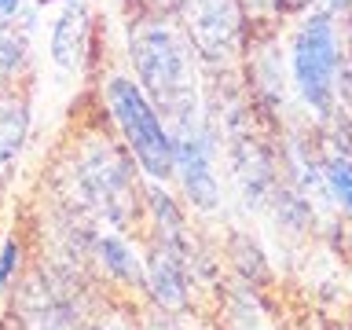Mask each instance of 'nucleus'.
Instances as JSON below:
<instances>
[{"label": "nucleus", "mask_w": 352, "mask_h": 330, "mask_svg": "<svg viewBox=\"0 0 352 330\" xmlns=\"http://www.w3.org/2000/svg\"><path fill=\"white\" fill-rule=\"evenodd\" d=\"M103 103L107 118L114 121L118 136L125 140V151L132 154L136 169L147 180L169 184L173 180V132L165 118L154 110V103L143 96L136 77L114 70L103 81Z\"/></svg>", "instance_id": "obj_2"}, {"label": "nucleus", "mask_w": 352, "mask_h": 330, "mask_svg": "<svg viewBox=\"0 0 352 330\" xmlns=\"http://www.w3.org/2000/svg\"><path fill=\"white\" fill-rule=\"evenodd\" d=\"M327 11H352V0H327Z\"/></svg>", "instance_id": "obj_17"}, {"label": "nucleus", "mask_w": 352, "mask_h": 330, "mask_svg": "<svg viewBox=\"0 0 352 330\" xmlns=\"http://www.w3.org/2000/svg\"><path fill=\"white\" fill-rule=\"evenodd\" d=\"M338 70H341V52H338L334 11H312L290 41V77L301 103L319 118H327L334 110Z\"/></svg>", "instance_id": "obj_3"}, {"label": "nucleus", "mask_w": 352, "mask_h": 330, "mask_svg": "<svg viewBox=\"0 0 352 330\" xmlns=\"http://www.w3.org/2000/svg\"><path fill=\"white\" fill-rule=\"evenodd\" d=\"M92 253H96V264L114 283H121V286H143V261L136 257V250L129 246V239L121 235V231L96 235Z\"/></svg>", "instance_id": "obj_9"}, {"label": "nucleus", "mask_w": 352, "mask_h": 330, "mask_svg": "<svg viewBox=\"0 0 352 330\" xmlns=\"http://www.w3.org/2000/svg\"><path fill=\"white\" fill-rule=\"evenodd\" d=\"M323 180L334 195V202L341 206V213L352 217V158L349 154H330L323 162Z\"/></svg>", "instance_id": "obj_11"}, {"label": "nucleus", "mask_w": 352, "mask_h": 330, "mask_svg": "<svg viewBox=\"0 0 352 330\" xmlns=\"http://www.w3.org/2000/svg\"><path fill=\"white\" fill-rule=\"evenodd\" d=\"M19 264H22V246H19V235H15V231H8L4 242H0V297L8 294V286H11V279H15Z\"/></svg>", "instance_id": "obj_13"}, {"label": "nucleus", "mask_w": 352, "mask_h": 330, "mask_svg": "<svg viewBox=\"0 0 352 330\" xmlns=\"http://www.w3.org/2000/svg\"><path fill=\"white\" fill-rule=\"evenodd\" d=\"M143 286H147L151 301L162 312H187L191 308V272H187V253L169 250L154 242L147 261H143Z\"/></svg>", "instance_id": "obj_6"}, {"label": "nucleus", "mask_w": 352, "mask_h": 330, "mask_svg": "<svg viewBox=\"0 0 352 330\" xmlns=\"http://www.w3.org/2000/svg\"><path fill=\"white\" fill-rule=\"evenodd\" d=\"M19 11H22V0H0V19L4 22L19 19Z\"/></svg>", "instance_id": "obj_16"}, {"label": "nucleus", "mask_w": 352, "mask_h": 330, "mask_svg": "<svg viewBox=\"0 0 352 330\" xmlns=\"http://www.w3.org/2000/svg\"><path fill=\"white\" fill-rule=\"evenodd\" d=\"M88 37H92V15H88V8L81 0L63 4V11L52 22V63L66 74L77 70L85 59Z\"/></svg>", "instance_id": "obj_7"}, {"label": "nucleus", "mask_w": 352, "mask_h": 330, "mask_svg": "<svg viewBox=\"0 0 352 330\" xmlns=\"http://www.w3.org/2000/svg\"><path fill=\"white\" fill-rule=\"evenodd\" d=\"M26 132H30V99L11 92V88H0V173L19 158Z\"/></svg>", "instance_id": "obj_10"}, {"label": "nucleus", "mask_w": 352, "mask_h": 330, "mask_svg": "<svg viewBox=\"0 0 352 330\" xmlns=\"http://www.w3.org/2000/svg\"><path fill=\"white\" fill-rule=\"evenodd\" d=\"M140 330H180V323H173L169 316H147V323Z\"/></svg>", "instance_id": "obj_14"}, {"label": "nucleus", "mask_w": 352, "mask_h": 330, "mask_svg": "<svg viewBox=\"0 0 352 330\" xmlns=\"http://www.w3.org/2000/svg\"><path fill=\"white\" fill-rule=\"evenodd\" d=\"M195 48L180 22L162 11H143L129 22V63L136 85L162 118L173 121L169 132L206 129L202 88L195 81Z\"/></svg>", "instance_id": "obj_1"}, {"label": "nucleus", "mask_w": 352, "mask_h": 330, "mask_svg": "<svg viewBox=\"0 0 352 330\" xmlns=\"http://www.w3.org/2000/svg\"><path fill=\"white\" fill-rule=\"evenodd\" d=\"M30 33L26 30H8L0 33V88H4L11 77H15L30 59Z\"/></svg>", "instance_id": "obj_12"}, {"label": "nucleus", "mask_w": 352, "mask_h": 330, "mask_svg": "<svg viewBox=\"0 0 352 330\" xmlns=\"http://www.w3.org/2000/svg\"><path fill=\"white\" fill-rule=\"evenodd\" d=\"M88 330H136V327L125 323V319H96V323H88Z\"/></svg>", "instance_id": "obj_15"}, {"label": "nucleus", "mask_w": 352, "mask_h": 330, "mask_svg": "<svg viewBox=\"0 0 352 330\" xmlns=\"http://www.w3.org/2000/svg\"><path fill=\"white\" fill-rule=\"evenodd\" d=\"M143 209L151 217V231H154V242L169 250H180L187 253V224H184V209L180 202L169 195V187L158 184V180H147L143 184Z\"/></svg>", "instance_id": "obj_8"}, {"label": "nucleus", "mask_w": 352, "mask_h": 330, "mask_svg": "<svg viewBox=\"0 0 352 330\" xmlns=\"http://www.w3.org/2000/svg\"><path fill=\"white\" fill-rule=\"evenodd\" d=\"M173 180H180V195L198 213H220V184L213 173V143L209 125L191 132H173Z\"/></svg>", "instance_id": "obj_5"}, {"label": "nucleus", "mask_w": 352, "mask_h": 330, "mask_svg": "<svg viewBox=\"0 0 352 330\" xmlns=\"http://www.w3.org/2000/svg\"><path fill=\"white\" fill-rule=\"evenodd\" d=\"M37 4H48V0H37ZM59 4H70V0H59Z\"/></svg>", "instance_id": "obj_18"}, {"label": "nucleus", "mask_w": 352, "mask_h": 330, "mask_svg": "<svg viewBox=\"0 0 352 330\" xmlns=\"http://www.w3.org/2000/svg\"><path fill=\"white\" fill-rule=\"evenodd\" d=\"M176 22L195 55L213 70H228L242 52V0H173Z\"/></svg>", "instance_id": "obj_4"}]
</instances>
